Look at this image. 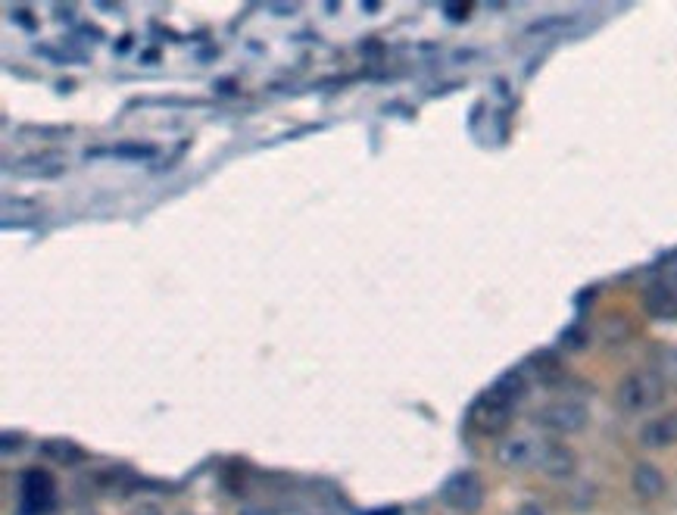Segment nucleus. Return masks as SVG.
Returning a JSON list of instances; mask_svg holds the SVG:
<instances>
[{
	"instance_id": "4",
	"label": "nucleus",
	"mask_w": 677,
	"mask_h": 515,
	"mask_svg": "<svg viewBox=\"0 0 677 515\" xmlns=\"http://www.w3.org/2000/svg\"><path fill=\"white\" fill-rule=\"evenodd\" d=\"M534 422L559 437L581 434L590 422V412L581 400H550L534 412Z\"/></svg>"
},
{
	"instance_id": "15",
	"label": "nucleus",
	"mask_w": 677,
	"mask_h": 515,
	"mask_svg": "<svg viewBox=\"0 0 677 515\" xmlns=\"http://www.w3.org/2000/svg\"><path fill=\"white\" fill-rule=\"evenodd\" d=\"M515 515H546V512L537 503H522V506L515 509Z\"/></svg>"
},
{
	"instance_id": "1",
	"label": "nucleus",
	"mask_w": 677,
	"mask_h": 515,
	"mask_svg": "<svg viewBox=\"0 0 677 515\" xmlns=\"http://www.w3.org/2000/svg\"><path fill=\"white\" fill-rule=\"evenodd\" d=\"M665 391H668V381L656 372V369H634L628 372L615 388V403L624 409V412H649L656 409L662 400H665Z\"/></svg>"
},
{
	"instance_id": "5",
	"label": "nucleus",
	"mask_w": 677,
	"mask_h": 515,
	"mask_svg": "<svg viewBox=\"0 0 677 515\" xmlns=\"http://www.w3.org/2000/svg\"><path fill=\"white\" fill-rule=\"evenodd\" d=\"M440 503L453 512H475L484 503V481L478 472L462 469L456 475H450L440 487Z\"/></svg>"
},
{
	"instance_id": "6",
	"label": "nucleus",
	"mask_w": 677,
	"mask_h": 515,
	"mask_svg": "<svg viewBox=\"0 0 677 515\" xmlns=\"http://www.w3.org/2000/svg\"><path fill=\"white\" fill-rule=\"evenodd\" d=\"M22 512L25 515H41L54 506V481L41 469H25L22 475Z\"/></svg>"
},
{
	"instance_id": "3",
	"label": "nucleus",
	"mask_w": 677,
	"mask_h": 515,
	"mask_svg": "<svg viewBox=\"0 0 677 515\" xmlns=\"http://www.w3.org/2000/svg\"><path fill=\"white\" fill-rule=\"evenodd\" d=\"M515 397H509L503 388H493L487 394H481L472 406V412H468V422H472V428L478 434H500L509 428L512 422V412H515Z\"/></svg>"
},
{
	"instance_id": "9",
	"label": "nucleus",
	"mask_w": 677,
	"mask_h": 515,
	"mask_svg": "<svg viewBox=\"0 0 677 515\" xmlns=\"http://www.w3.org/2000/svg\"><path fill=\"white\" fill-rule=\"evenodd\" d=\"M643 306L656 319H674L677 316V278H659L643 291Z\"/></svg>"
},
{
	"instance_id": "7",
	"label": "nucleus",
	"mask_w": 677,
	"mask_h": 515,
	"mask_svg": "<svg viewBox=\"0 0 677 515\" xmlns=\"http://www.w3.org/2000/svg\"><path fill=\"white\" fill-rule=\"evenodd\" d=\"M637 444L643 450H671L677 447V409L646 419L637 431Z\"/></svg>"
},
{
	"instance_id": "8",
	"label": "nucleus",
	"mask_w": 677,
	"mask_h": 515,
	"mask_svg": "<svg viewBox=\"0 0 677 515\" xmlns=\"http://www.w3.org/2000/svg\"><path fill=\"white\" fill-rule=\"evenodd\" d=\"M13 175H25V178H60L66 169H69V160L63 153H29V157L16 160L13 166Z\"/></svg>"
},
{
	"instance_id": "11",
	"label": "nucleus",
	"mask_w": 677,
	"mask_h": 515,
	"mask_svg": "<svg viewBox=\"0 0 677 515\" xmlns=\"http://www.w3.org/2000/svg\"><path fill=\"white\" fill-rule=\"evenodd\" d=\"M628 334H631V322L628 319H624V316H606V322H603V338L609 344L628 341Z\"/></svg>"
},
{
	"instance_id": "14",
	"label": "nucleus",
	"mask_w": 677,
	"mask_h": 515,
	"mask_svg": "<svg viewBox=\"0 0 677 515\" xmlns=\"http://www.w3.org/2000/svg\"><path fill=\"white\" fill-rule=\"evenodd\" d=\"M132 515H166V512L160 506H153V503H141Z\"/></svg>"
},
{
	"instance_id": "2",
	"label": "nucleus",
	"mask_w": 677,
	"mask_h": 515,
	"mask_svg": "<svg viewBox=\"0 0 677 515\" xmlns=\"http://www.w3.org/2000/svg\"><path fill=\"white\" fill-rule=\"evenodd\" d=\"M553 437L546 434H512L497 447V462L509 472H543V462L550 456Z\"/></svg>"
},
{
	"instance_id": "10",
	"label": "nucleus",
	"mask_w": 677,
	"mask_h": 515,
	"mask_svg": "<svg viewBox=\"0 0 677 515\" xmlns=\"http://www.w3.org/2000/svg\"><path fill=\"white\" fill-rule=\"evenodd\" d=\"M631 487L640 500H659L665 494L668 481H665L662 469L653 466V462H637L634 472H631Z\"/></svg>"
},
{
	"instance_id": "12",
	"label": "nucleus",
	"mask_w": 677,
	"mask_h": 515,
	"mask_svg": "<svg viewBox=\"0 0 677 515\" xmlns=\"http://www.w3.org/2000/svg\"><path fill=\"white\" fill-rule=\"evenodd\" d=\"M44 450H47V456H54L57 462H78V459H82V450H78L75 444H69V441H50Z\"/></svg>"
},
{
	"instance_id": "13",
	"label": "nucleus",
	"mask_w": 677,
	"mask_h": 515,
	"mask_svg": "<svg viewBox=\"0 0 677 515\" xmlns=\"http://www.w3.org/2000/svg\"><path fill=\"white\" fill-rule=\"evenodd\" d=\"M659 359H662V366L656 369L665 381L668 378H677V350H671V347H665L662 353H659Z\"/></svg>"
}]
</instances>
